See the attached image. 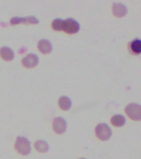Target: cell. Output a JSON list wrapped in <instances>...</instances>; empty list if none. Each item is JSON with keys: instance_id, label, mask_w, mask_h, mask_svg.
Listing matches in <instances>:
<instances>
[{"instance_id": "ba28073f", "label": "cell", "mask_w": 141, "mask_h": 159, "mask_svg": "<svg viewBox=\"0 0 141 159\" xmlns=\"http://www.w3.org/2000/svg\"><path fill=\"white\" fill-rule=\"evenodd\" d=\"M112 12L116 17H122L126 16V14L127 13V8L122 3L114 2L112 5Z\"/></svg>"}, {"instance_id": "9a60e30c", "label": "cell", "mask_w": 141, "mask_h": 159, "mask_svg": "<svg viewBox=\"0 0 141 159\" xmlns=\"http://www.w3.org/2000/svg\"><path fill=\"white\" fill-rule=\"evenodd\" d=\"M62 24H63V20L57 18L52 22L51 27L54 31H62Z\"/></svg>"}, {"instance_id": "5b68a950", "label": "cell", "mask_w": 141, "mask_h": 159, "mask_svg": "<svg viewBox=\"0 0 141 159\" xmlns=\"http://www.w3.org/2000/svg\"><path fill=\"white\" fill-rule=\"evenodd\" d=\"M39 22V20L34 16H30L27 17H14L10 20V24L17 25L20 23H25V24H37Z\"/></svg>"}, {"instance_id": "7a4b0ae2", "label": "cell", "mask_w": 141, "mask_h": 159, "mask_svg": "<svg viewBox=\"0 0 141 159\" xmlns=\"http://www.w3.org/2000/svg\"><path fill=\"white\" fill-rule=\"evenodd\" d=\"M80 29V24L74 18H68L63 20L62 31L66 32L67 34H75Z\"/></svg>"}, {"instance_id": "277c9868", "label": "cell", "mask_w": 141, "mask_h": 159, "mask_svg": "<svg viewBox=\"0 0 141 159\" xmlns=\"http://www.w3.org/2000/svg\"><path fill=\"white\" fill-rule=\"evenodd\" d=\"M126 114L135 121L141 119V106L138 104H130L126 107Z\"/></svg>"}, {"instance_id": "52a82bcc", "label": "cell", "mask_w": 141, "mask_h": 159, "mask_svg": "<svg viewBox=\"0 0 141 159\" xmlns=\"http://www.w3.org/2000/svg\"><path fill=\"white\" fill-rule=\"evenodd\" d=\"M38 63H39V58L36 55L33 53L28 54L22 60V64L26 68H33L36 66Z\"/></svg>"}, {"instance_id": "6da1fadb", "label": "cell", "mask_w": 141, "mask_h": 159, "mask_svg": "<svg viewBox=\"0 0 141 159\" xmlns=\"http://www.w3.org/2000/svg\"><path fill=\"white\" fill-rule=\"evenodd\" d=\"M14 148L16 151L23 156H27L31 152L32 147H31V143L27 138L24 137H17L15 142Z\"/></svg>"}, {"instance_id": "7c38bea8", "label": "cell", "mask_w": 141, "mask_h": 159, "mask_svg": "<svg viewBox=\"0 0 141 159\" xmlns=\"http://www.w3.org/2000/svg\"><path fill=\"white\" fill-rule=\"evenodd\" d=\"M59 106L62 110H69L72 106L71 99L67 96H62L59 99Z\"/></svg>"}, {"instance_id": "9c48e42d", "label": "cell", "mask_w": 141, "mask_h": 159, "mask_svg": "<svg viewBox=\"0 0 141 159\" xmlns=\"http://www.w3.org/2000/svg\"><path fill=\"white\" fill-rule=\"evenodd\" d=\"M38 49L42 54H49L52 51V45L47 39H41L38 42Z\"/></svg>"}, {"instance_id": "3957f363", "label": "cell", "mask_w": 141, "mask_h": 159, "mask_svg": "<svg viewBox=\"0 0 141 159\" xmlns=\"http://www.w3.org/2000/svg\"><path fill=\"white\" fill-rule=\"evenodd\" d=\"M96 138L101 141H106L111 137L112 131L106 124H99L95 129Z\"/></svg>"}, {"instance_id": "5bb4252c", "label": "cell", "mask_w": 141, "mask_h": 159, "mask_svg": "<svg viewBox=\"0 0 141 159\" xmlns=\"http://www.w3.org/2000/svg\"><path fill=\"white\" fill-rule=\"evenodd\" d=\"M35 148L39 152H46L49 150V144L44 140H37L35 143Z\"/></svg>"}, {"instance_id": "30bf717a", "label": "cell", "mask_w": 141, "mask_h": 159, "mask_svg": "<svg viewBox=\"0 0 141 159\" xmlns=\"http://www.w3.org/2000/svg\"><path fill=\"white\" fill-rule=\"evenodd\" d=\"M0 57L6 61H10L14 58V52L10 47H2L0 49Z\"/></svg>"}, {"instance_id": "8992f818", "label": "cell", "mask_w": 141, "mask_h": 159, "mask_svg": "<svg viewBox=\"0 0 141 159\" xmlns=\"http://www.w3.org/2000/svg\"><path fill=\"white\" fill-rule=\"evenodd\" d=\"M53 129L58 134H64L67 129V123L61 117H57L53 120Z\"/></svg>"}, {"instance_id": "2e32d148", "label": "cell", "mask_w": 141, "mask_h": 159, "mask_svg": "<svg viewBox=\"0 0 141 159\" xmlns=\"http://www.w3.org/2000/svg\"><path fill=\"white\" fill-rule=\"evenodd\" d=\"M79 159H85V158H79Z\"/></svg>"}, {"instance_id": "4fadbf2b", "label": "cell", "mask_w": 141, "mask_h": 159, "mask_svg": "<svg viewBox=\"0 0 141 159\" xmlns=\"http://www.w3.org/2000/svg\"><path fill=\"white\" fill-rule=\"evenodd\" d=\"M126 122V118L121 115V114H116L114 115L111 119V124L115 127H122L123 125H125Z\"/></svg>"}, {"instance_id": "8fae6325", "label": "cell", "mask_w": 141, "mask_h": 159, "mask_svg": "<svg viewBox=\"0 0 141 159\" xmlns=\"http://www.w3.org/2000/svg\"><path fill=\"white\" fill-rule=\"evenodd\" d=\"M129 49L133 55H139L141 52V41L135 39L129 43Z\"/></svg>"}]
</instances>
